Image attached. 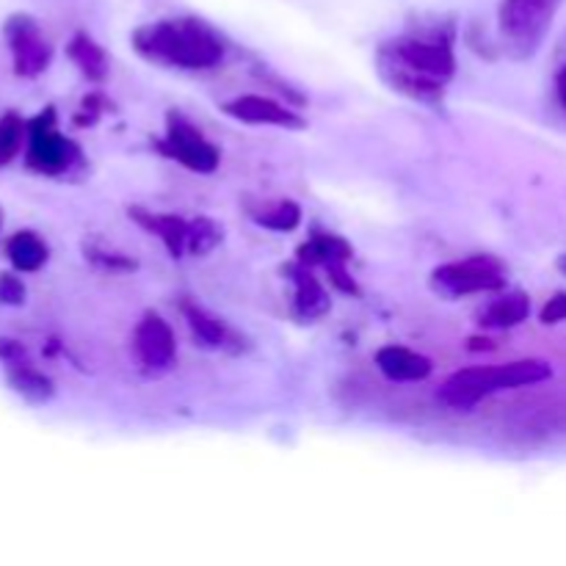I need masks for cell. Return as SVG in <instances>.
<instances>
[{
	"label": "cell",
	"mask_w": 566,
	"mask_h": 566,
	"mask_svg": "<svg viewBox=\"0 0 566 566\" xmlns=\"http://www.w3.org/2000/svg\"><path fill=\"white\" fill-rule=\"evenodd\" d=\"M453 28L434 22L418 31L390 39L379 48L376 70L390 88L401 92L415 103L437 105L446 97V88L457 72L453 59Z\"/></svg>",
	"instance_id": "obj_1"
},
{
	"label": "cell",
	"mask_w": 566,
	"mask_h": 566,
	"mask_svg": "<svg viewBox=\"0 0 566 566\" xmlns=\"http://www.w3.org/2000/svg\"><path fill=\"white\" fill-rule=\"evenodd\" d=\"M133 48L147 61L180 70H210L224 59V42L202 20L177 17V20L149 22L136 28Z\"/></svg>",
	"instance_id": "obj_2"
},
{
	"label": "cell",
	"mask_w": 566,
	"mask_h": 566,
	"mask_svg": "<svg viewBox=\"0 0 566 566\" xmlns=\"http://www.w3.org/2000/svg\"><path fill=\"white\" fill-rule=\"evenodd\" d=\"M551 365L542 363V359H520V363L509 365H475V368H464L453 374L442 385L440 398L442 403L453 409H470L481 398L492 396V392L539 385V381L551 379Z\"/></svg>",
	"instance_id": "obj_3"
},
{
	"label": "cell",
	"mask_w": 566,
	"mask_h": 566,
	"mask_svg": "<svg viewBox=\"0 0 566 566\" xmlns=\"http://www.w3.org/2000/svg\"><path fill=\"white\" fill-rule=\"evenodd\" d=\"M564 0H501L497 28L512 59H531L551 33Z\"/></svg>",
	"instance_id": "obj_4"
},
{
	"label": "cell",
	"mask_w": 566,
	"mask_h": 566,
	"mask_svg": "<svg viewBox=\"0 0 566 566\" xmlns=\"http://www.w3.org/2000/svg\"><path fill=\"white\" fill-rule=\"evenodd\" d=\"M77 160V149L70 138L55 130V111L48 108L31 122V147H28V166L44 175H61Z\"/></svg>",
	"instance_id": "obj_5"
},
{
	"label": "cell",
	"mask_w": 566,
	"mask_h": 566,
	"mask_svg": "<svg viewBox=\"0 0 566 566\" xmlns=\"http://www.w3.org/2000/svg\"><path fill=\"white\" fill-rule=\"evenodd\" d=\"M158 149L199 175H210L219 166V149L180 114H169V127H166V136Z\"/></svg>",
	"instance_id": "obj_6"
},
{
	"label": "cell",
	"mask_w": 566,
	"mask_h": 566,
	"mask_svg": "<svg viewBox=\"0 0 566 566\" xmlns=\"http://www.w3.org/2000/svg\"><path fill=\"white\" fill-rule=\"evenodd\" d=\"M503 269L492 258H470L462 263H448L434 271V285L440 291L464 296V293L497 291L503 287Z\"/></svg>",
	"instance_id": "obj_7"
},
{
	"label": "cell",
	"mask_w": 566,
	"mask_h": 566,
	"mask_svg": "<svg viewBox=\"0 0 566 566\" xmlns=\"http://www.w3.org/2000/svg\"><path fill=\"white\" fill-rule=\"evenodd\" d=\"M6 42H9L11 55H14L17 75L36 77L50 64L53 50H50L44 33L39 31V25L28 14H14L6 22Z\"/></svg>",
	"instance_id": "obj_8"
},
{
	"label": "cell",
	"mask_w": 566,
	"mask_h": 566,
	"mask_svg": "<svg viewBox=\"0 0 566 566\" xmlns=\"http://www.w3.org/2000/svg\"><path fill=\"white\" fill-rule=\"evenodd\" d=\"M133 352H136L138 363L144 368H169L171 359H175V335H171V326L160 315L142 318V324L133 332Z\"/></svg>",
	"instance_id": "obj_9"
},
{
	"label": "cell",
	"mask_w": 566,
	"mask_h": 566,
	"mask_svg": "<svg viewBox=\"0 0 566 566\" xmlns=\"http://www.w3.org/2000/svg\"><path fill=\"white\" fill-rule=\"evenodd\" d=\"M224 114L235 116L241 122H252V125H276V127H293V130H302L304 119L293 111H287L285 105H280L276 99L258 97V94H247V97L230 99L224 105Z\"/></svg>",
	"instance_id": "obj_10"
},
{
	"label": "cell",
	"mask_w": 566,
	"mask_h": 566,
	"mask_svg": "<svg viewBox=\"0 0 566 566\" xmlns=\"http://www.w3.org/2000/svg\"><path fill=\"white\" fill-rule=\"evenodd\" d=\"M287 274H291L293 287H296V293H293V304H296V313L302 315V318L313 321V318H321V315L329 313V307H332L329 293H326L324 285L315 280L313 271H310V265L296 263L287 269Z\"/></svg>",
	"instance_id": "obj_11"
},
{
	"label": "cell",
	"mask_w": 566,
	"mask_h": 566,
	"mask_svg": "<svg viewBox=\"0 0 566 566\" xmlns=\"http://www.w3.org/2000/svg\"><path fill=\"white\" fill-rule=\"evenodd\" d=\"M376 365L392 381H423L431 374V359L403 346H385L376 354Z\"/></svg>",
	"instance_id": "obj_12"
},
{
	"label": "cell",
	"mask_w": 566,
	"mask_h": 566,
	"mask_svg": "<svg viewBox=\"0 0 566 566\" xmlns=\"http://www.w3.org/2000/svg\"><path fill=\"white\" fill-rule=\"evenodd\" d=\"M130 216L144 227V230L155 232V235L164 241V247L169 249L171 258H182L186 254V241H188V221L180 216H166V213H149V210L130 208Z\"/></svg>",
	"instance_id": "obj_13"
},
{
	"label": "cell",
	"mask_w": 566,
	"mask_h": 566,
	"mask_svg": "<svg viewBox=\"0 0 566 566\" xmlns=\"http://www.w3.org/2000/svg\"><path fill=\"white\" fill-rule=\"evenodd\" d=\"M348 258H352V247L340 235H332V232H315L298 249V263L304 265H324V269H329L335 263H348Z\"/></svg>",
	"instance_id": "obj_14"
},
{
	"label": "cell",
	"mask_w": 566,
	"mask_h": 566,
	"mask_svg": "<svg viewBox=\"0 0 566 566\" xmlns=\"http://www.w3.org/2000/svg\"><path fill=\"white\" fill-rule=\"evenodd\" d=\"M6 376H9V385L20 392L25 401L31 403H44L53 398V381L48 376H42L39 370H33L31 365H25L22 359H14V363H6Z\"/></svg>",
	"instance_id": "obj_15"
},
{
	"label": "cell",
	"mask_w": 566,
	"mask_h": 566,
	"mask_svg": "<svg viewBox=\"0 0 566 566\" xmlns=\"http://www.w3.org/2000/svg\"><path fill=\"white\" fill-rule=\"evenodd\" d=\"M6 254H9L14 269L36 271L48 263V243L36 232H17L6 243Z\"/></svg>",
	"instance_id": "obj_16"
},
{
	"label": "cell",
	"mask_w": 566,
	"mask_h": 566,
	"mask_svg": "<svg viewBox=\"0 0 566 566\" xmlns=\"http://www.w3.org/2000/svg\"><path fill=\"white\" fill-rule=\"evenodd\" d=\"M531 315V298L525 293L514 291L492 302L484 313V324L492 329H512V326L523 324Z\"/></svg>",
	"instance_id": "obj_17"
},
{
	"label": "cell",
	"mask_w": 566,
	"mask_h": 566,
	"mask_svg": "<svg viewBox=\"0 0 566 566\" xmlns=\"http://www.w3.org/2000/svg\"><path fill=\"white\" fill-rule=\"evenodd\" d=\"M66 50H70V59L81 66V72L88 81H103V77L108 75V55H105L103 48H99L97 42H92L86 33H77Z\"/></svg>",
	"instance_id": "obj_18"
},
{
	"label": "cell",
	"mask_w": 566,
	"mask_h": 566,
	"mask_svg": "<svg viewBox=\"0 0 566 566\" xmlns=\"http://www.w3.org/2000/svg\"><path fill=\"white\" fill-rule=\"evenodd\" d=\"M252 219L258 221V224L269 227V230L291 232L296 230L298 221H302V208H298L296 202H291V199H282V202H271L263 205L260 210H254Z\"/></svg>",
	"instance_id": "obj_19"
},
{
	"label": "cell",
	"mask_w": 566,
	"mask_h": 566,
	"mask_svg": "<svg viewBox=\"0 0 566 566\" xmlns=\"http://www.w3.org/2000/svg\"><path fill=\"white\" fill-rule=\"evenodd\" d=\"M182 313H186L188 324H191V332L199 337L202 343H208L210 348H219L227 343V326L221 324L219 318L205 313L202 307H193V304H182Z\"/></svg>",
	"instance_id": "obj_20"
},
{
	"label": "cell",
	"mask_w": 566,
	"mask_h": 566,
	"mask_svg": "<svg viewBox=\"0 0 566 566\" xmlns=\"http://www.w3.org/2000/svg\"><path fill=\"white\" fill-rule=\"evenodd\" d=\"M221 241V227L210 219H193L188 221V241L186 252L193 254V258H202V254L213 252Z\"/></svg>",
	"instance_id": "obj_21"
},
{
	"label": "cell",
	"mask_w": 566,
	"mask_h": 566,
	"mask_svg": "<svg viewBox=\"0 0 566 566\" xmlns=\"http://www.w3.org/2000/svg\"><path fill=\"white\" fill-rule=\"evenodd\" d=\"M22 142V119L20 116L9 114L0 119V166L9 164L17 155Z\"/></svg>",
	"instance_id": "obj_22"
},
{
	"label": "cell",
	"mask_w": 566,
	"mask_h": 566,
	"mask_svg": "<svg viewBox=\"0 0 566 566\" xmlns=\"http://www.w3.org/2000/svg\"><path fill=\"white\" fill-rule=\"evenodd\" d=\"M0 302L3 304H22L25 302V287L17 276H0Z\"/></svg>",
	"instance_id": "obj_23"
},
{
	"label": "cell",
	"mask_w": 566,
	"mask_h": 566,
	"mask_svg": "<svg viewBox=\"0 0 566 566\" xmlns=\"http://www.w3.org/2000/svg\"><path fill=\"white\" fill-rule=\"evenodd\" d=\"M566 321V293H556V296L551 298V302L545 304V310H542V324H562Z\"/></svg>",
	"instance_id": "obj_24"
},
{
	"label": "cell",
	"mask_w": 566,
	"mask_h": 566,
	"mask_svg": "<svg viewBox=\"0 0 566 566\" xmlns=\"http://www.w3.org/2000/svg\"><path fill=\"white\" fill-rule=\"evenodd\" d=\"M556 88H558V99H562V105L566 108V66L562 72H558L556 77Z\"/></svg>",
	"instance_id": "obj_25"
},
{
	"label": "cell",
	"mask_w": 566,
	"mask_h": 566,
	"mask_svg": "<svg viewBox=\"0 0 566 566\" xmlns=\"http://www.w3.org/2000/svg\"><path fill=\"white\" fill-rule=\"evenodd\" d=\"M558 265H562V269L566 271V258H562V263H558Z\"/></svg>",
	"instance_id": "obj_26"
},
{
	"label": "cell",
	"mask_w": 566,
	"mask_h": 566,
	"mask_svg": "<svg viewBox=\"0 0 566 566\" xmlns=\"http://www.w3.org/2000/svg\"><path fill=\"white\" fill-rule=\"evenodd\" d=\"M0 224H3V213H0Z\"/></svg>",
	"instance_id": "obj_27"
}]
</instances>
